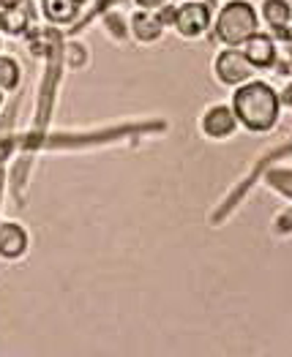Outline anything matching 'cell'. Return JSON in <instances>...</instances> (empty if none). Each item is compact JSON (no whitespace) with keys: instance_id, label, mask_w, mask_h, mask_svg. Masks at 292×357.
<instances>
[{"instance_id":"9c48e42d","label":"cell","mask_w":292,"mask_h":357,"mask_svg":"<svg viewBox=\"0 0 292 357\" xmlns=\"http://www.w3.org/2000/svg\"><path fill=\"white\" fill-rule=\"evenodd\" d=\"M41 8L52 25H68L77 20L80 0H41Z\"/></svg>"},{"instance_id":"7c38bea8","label":"cell","mask_w":292,"mask_h":357,"mask_svg":"<svg viewBox=\"0 0 292 357\" xmlns=\"http://www.w3.org/2000/svg\"><path fill=\"white\" fill-rule=\"evenodd\" d=\"M20 85V66L14 58H0V90H14Z\"/></svg>"},{"instance_id":"5bb4252c","label":"cell","mask_w":292,"mask_h":357,"mask_svg":"<svg viewBox=\"0 0 292 357\" xmlns=\"http://www.w3.org/2000/svg\"><path fill=\"white\" fill-rule=\"evenodd\" d=\"M143 11H156V8H161V6H167V0H134Z\"/></svg>"},{"instance_id":"ba28073f","label":"cell","mask_w":292,"mask_h":357,"mask_svg":"<svg viewBox=\"0 0 292 357\" xmlns=\"http://www.w3.org/2000/svg\"><path fill=\"white\" fill-rule=\"evenodd\" d=\"M131 30H134V36H137L140 41L153 44V41H159V36L164 33V25H161L159 14H150V11H143V8H140V11L131 17Z\"/></svg>"},{"instance_id":"8992f818","label":"cell","mask_w":292,"mask_h":357,"mask_svg":"<svg viewBox=\"0 0 292 357\" xmlns=\"http://www.w3.org/2000/svg\"><path fill=\"white\" fill-rule=\"evenodd\" d=\"M243 55L251 60L254 68H270L273 60H276V44H273L270 36H265V33L257 30L254 36H249L243 41Z\"/></svg>"},{"instance_id":"4fadbf2b","label":"cell","mask_w":292,"mask_h":357,"mask_svg":"<svg viewBox=\"0 0 292 357\" xmlns=\"http://www.w3.org/2000/svg\"><path fill=\"white\" fill-rule=\"evenodd\" d=\"M175 11L173 6H161V11H159V20H161V25H175Z\"/></svg>"},{"instance_id":"8fae6325","label":"cell","mask_w":292,"mask_h":357,"mask_svg":"<svg viewBox=\"0 0 292 357\" xmlns=\"http://www.w3.org/2000/svg\"><path fill=\"white\" fill-rule=\"evenodd\" d=\"M28 11L22 8V3L20 6H11V8H0V28L6 30V33H22V30L28 28Z\"/></svg>"},{"instance_id":"e0dca14e","label":"cell","mask_w":292,"mask_h":357,"mask_svg":"<svg viewBox=\"0 0 292 357\" xmlns=\"http://www.w3.org/2000/svg\"><path fill=\"white\" fill-rule=\"evenodd\" d=\"M0 104H3V90H0Z\"/></svg>"},{"instance_id":"30bf717a","label":"cell","mask_w":292,"mask_h":357,"mask_svg":"<svg viewBox=\"0 0 292 357\" xmlns=\"http://www.w3.org/2000/svg\"><path fill=\"white\" fill-rule=\"evenodd\" d=\"M263 17L268 20L270 28H276V30L287 28L292 22V6L287 0H265Z\"/></svg>"},{"instance_id":"7a4b0ae2","label":"cell","mask_w":292,"mask_h":357,"mask_svg":"<svg viewBox=\"0 0 292 357\" xmlns=\"http://www.w3.org/2000/svg\"><path fill=\"white\" fill-rule=\"evenodd\" d=\"M213 28H216V36H219L221 44L243 47V41L260 30V20H257V11L249 0H230L219 11Z\"/></svg>"},{"instance_id":"2e32d148","label":"cell","mask_w":292,"mask_h":357,"mask_svg":"<svg viewBox=\"0 0 292 357\" xmlns=\"http://www.w3.org/2000/svg\"><path fill=\"white\" fill-rule=\"evenodd\" d=\"M284 101H287V104L292 107V85L287 88V93H284Z\"/></svg>"},{"instance_id":"6da1fadb","label":"cell","mask_w":292,"mask_h":357,"mask_svg":"<svg viewBox=\"0 0 292 357\" xmlns=\"http://www.w3.org/2000/svg\"><path fill=\"white\" fill-rule=\"evenodd\" d=\"M233 109L240 126H246L249 131H270L279 123L282 112V96L263 79H249L243 85H238L233 93Z\"/></svg>"},{"instance_id":"5b68a950","label":"cell","mask_w":292,"mask_h":357,"mask_svg":"<svg viewBox=\"0 0 292 357\" xmlns=\"http://www.w3.org/2000/svg\"><path fill=\"white\" fill-rule=\"evenodd\" d=\"M200 126H203L205 137H210V139H227V137H233L235 131H238L240 120L235 115L233 104H213L203 115Z\"/></svg>"},{"instance_id":"277c9868","label":"cell","mask_w":292,"mask_h":357,"mask_svg":"<svg viewBox=\"0 0 292 357\" xmlns=\"http://www.w3.org/2000/svg\"><path fill=\"white\" fill-rule=\"evenodd\" d=\"M213 17H210V8L205 3H183L175 11V30L183 38H200L205 30L210 28Z\"/></svg>"},{"instance_id":"52a82bcc","label":"cell","mask_w":292,"mask_h":357,"mask_svg":"<svg viewBox=\"0 0 292 357\" xmlns=\"http://www.w3.org/2000/svg\"><path fill=\"white\" fill-rule=\"evenodd\" d=\"M25 251H28V232L20 224H14V221L0 224V257L17 259Z\"/></svg>"},{"instance_id":"ac0fdd59","label":"cell","mask_w":292,"mask_h":357,"mask_svg":"<svg viewBox=\"0 0 292 357\" xmlns=\"http://www.w3.org/2000/svg\"><path fill=\"white\" fill-rule=\"evenodd\" d=\"M80 3H85V0H80Z\"/></svg>"},{"instance_id":"9a60e30c","label":"cell","mask_w":292,"mask_h":357,"mask_svg":"<svg viewBox=\"0 0 292 357\" xmlns=\"http://www.w3.org/2000/svg\"><path fill=\"white\" fill-rule=\"evenodd\" d=\"M22 0H0V8H11V6H20Z\"/></svg>"},{"instance_id":"3957f363","label":"cell","mask_w":292,"mask_h":357,"mask_svg":"<svg viewBox=\"0 0 292 357\" xmlns=\"http://www.w3.org/2000/svg\"><path fill=\"white\" fill-rule=\"evenodd\" d=\"M254 66L251 60L243 55V50L238 47H227L224 52H219L216 58V77L224 82V85H243L254 77Z\"/></svg>"}]
</instances>
